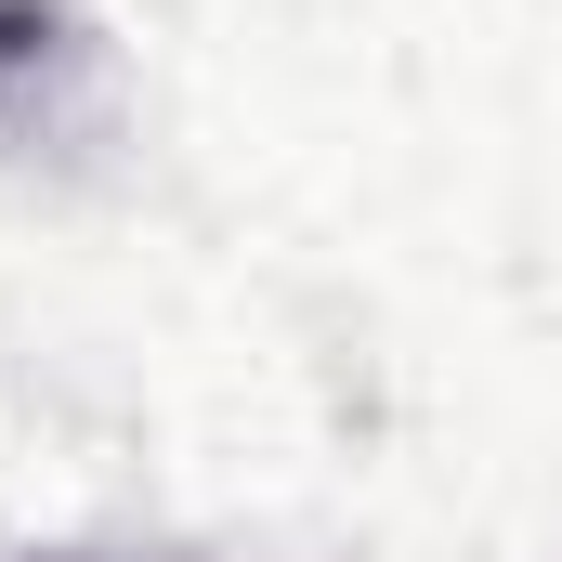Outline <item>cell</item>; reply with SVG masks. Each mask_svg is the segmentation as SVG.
<instances>
[{"label": "cell", "mask_w": 562, "mask_h": 562, "mask_svg": "<svg viewBox=\"0 0 562 562\" xmlns=\"http://www.w3.org/2000/svg\"><path fill=\"white\" fill-rule=\"evenodd\" d=\"M105 105V53L66 0H0V157H53L92 132Z\"/></svg>", "instance_id": "cell-1"}]
</instances>
